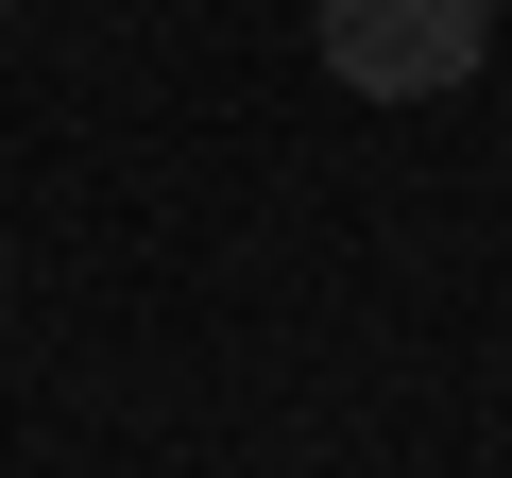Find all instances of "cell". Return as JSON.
I'll use <instances>...</instances> for the list:
<instances>
[{"mask_svg": "<svg viewBox=\"0 0 512 478\" xmlns=\"http://www.w3.org/2000/svg\"><path fill=\"white\" fill-rule=\"evenodd\" d=\"M478 35H495V0H325V18H308V52L359 103H444L478 69Z\"/></svg>", "mask_w": 512, "mask_h": 478, "instance_id": "6da1fadb", "label": "cell"}]
</instances>
